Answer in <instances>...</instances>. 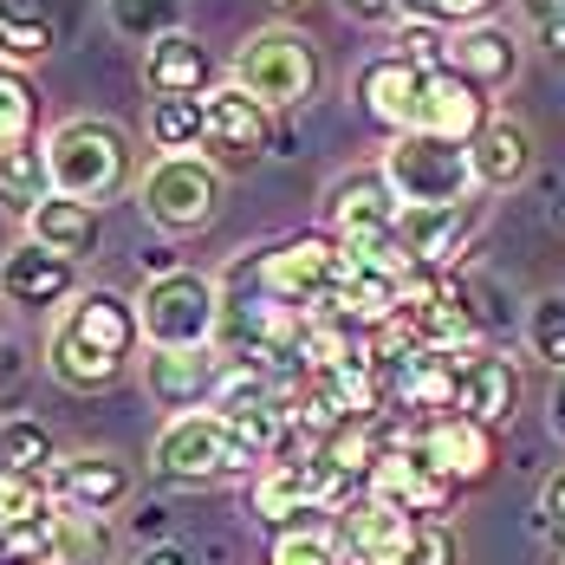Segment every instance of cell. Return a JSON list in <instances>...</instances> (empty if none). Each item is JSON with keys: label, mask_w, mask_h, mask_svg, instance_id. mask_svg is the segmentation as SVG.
Returning <instances> with one entry per match:
<instances>
[{"label": "cell", "mask_w": 565, "mask_h": 565, "mask_svg": "<svg viewBox=\"0 0 565 565\" xmlns=\"http://www.w3.org/2000/svg\"><path fill=\"white\" fill-rule=\"evenodd\" d=\"M137 339H143L137 306L117 299V292H105V286H92V292H78V299L65 306V319L53 326L46 364H53V377L65 391H105L117 371L130 364Z\"/></svg>", "instance_id": "obj_1"}, {"label": "cell", "mask_w": 565, "mask_h": 565, "mask_svg": "<svg viewBox=\"0 0 565 565\" xmlns=\"http://www.w3.org/2000/svg\"><path fill=\"white\" fill-rule=\"evenodd\" d=\"M46 170H53V195H72L85 209L124 195V182L137 170V150L111 117H72L46 137Z\"/></svg>", "instance_id": "obj_2"}, {"label": "cell", "mask_w": 565, "mask_h": 565, "mask_svg": "<svg viewBox=\"0 0 565 565\" xmlns=\"http://www.w3.org/2000/svg\"><path fill=\"white\" fill-rule=\"evenodd\" d=\"M247 286H260V292H274L286 306H299V312H319L332 292L344 286L351 274V254H344L339 234H286L274 247H260L247 267H234Z\"/></svg>", "instance_id": "obj_3"}, {"label": "cell", "mask_w": 565, "mask_h": 565, "mask_svg": "<svg viewBox=\"0 0 565 565\" xmlns=\"http://www.w3.org/2000/svg\"><path fill=\"white\" fill-rule=\"evenodd\" d=\"M384 175H391L396 202L403 209H455V202H475V163H468V143L449 137H429V130H403L384 150Z\"/></svg>", "instance_id": "obj_4"}, {"label": "cell", "mask_w": 565, "mask_h": 565, "mask_svg": "<svg viewBox=\"0 0 565 565\" xmlns=\"http://www.w3.org/2000/svg\"><path fill=\"white\" fill-rule=\"evenodd\" d=\"M137 326H143L150 351H209L215 326H222V286L195 267H175V274L143 286Z\"/></svg>", "instance_id": "obj_5"}, {"label": "cell", "mask_w": 565, "mask_h": 565, "mask_svg": "<svg viewBox=\"0 0 565 565\" xmlns=\"http://www.w3.org/2000/svg\"><path fill=\"white\" fill-rule=\"evenodd\" d=\"M150 468L170 488H209V481H227V475H247L254 455L241 449V436L227 429L215 409H195V416H175L170 429L157 436Z\"/></svg>", "instance_id": "obj_6"}, {"label": "cell", "mask_w": 565, "mask_h": 565, "mask_svg": "<svg viewBox=\"0 0 565 565\" xmlns=\"http://www.w3.org/2000/svg\"><path fill=\"white\" fill-rule=\"evenodd\" d=\"M234 85L247 98H260L267 111H299L312 92H319V53L306 33L292 26H267L254 33L241 53H234Z\"/></svg>", "instance_id": "obj_7"}, {"label": "cell", "mask_w": 565, "mask_h": 565, "mask_svg": "<svg viewBox=\"0 0 565 565\" xmlns=\"http://www.w3.org/2000/svg\"><path fill=\"white\" fill-rule=\"evenodd\" d=\"M137 202L163 234H195L222 209V170L209 157H157L143 189H137Z\"/></svg>", "instance_id": "obj_8"}, {"label": "cell", "mask_w": 565, "mask_h": 565, "mask_svg": "<svg viewBox=\"0 0 565 565\" xmlns=\"http://www.w3.org/2000/svg\"><path fill=\"white\" fill-rule=\"evenodd\" d=\"M326 222L332 234L344 241V254H358V260H371V254H391L396 247V222H403V202H396L391 175L384 170H358L332 182V195H326Z\"/></svg>", "instance_id": "obj_9"}, {"label": "cell", "mask_w": 565, "mask_h": 565, "mask_svg": "<svg viewBox=\"0 0 565 565\" xmlns=\"http://www.w3.org/2000/svg\"><path fill=\"white\" fill-rule=\"evenodd\" d=\"M364 494L391 513H409V520H443L455 508V481H443L409 443H391L377 455V468L364 475Z\"/></svg>", "instance_id": "obj_10"}, {"label": "cell", "mask_w": 565, "mask_h": 565, "mask_svg": "<svg viewBox=\"0 0 565 565\" xmlns=\"http://www.w3.org/2000/svg\"><path fill=\"white\" fill-rule=\"evenodd\" d=\"M202 105H209V137H202V150H209L215 170H247V163L267 157V143H274V117H267L260 98H247L241 85H215Z\"/></svg>", "instance_id": "obj_11"}, {"label": "cell", "mask_w": 565, "mask_h": 565, "mask_svg": "<svg viewBox=\"0 0 565 565\" xmlns=\"http://www.w3.org/2000/svg\"><path fill=\"white\" fill-rule=\"evenodd\" d=\"M0 299L20 306V312H53L65 299H78V260H65L40 241H20L0 260Z\"/></svg>", "instance_id": "obj_12"}, {"label": "cell", "mask_w": 565, "mask_h": 565, "mask_svg": "<svg viewBox=\"0 0 565 565\" xmlns=\"http://www.w3.org/2000/svg\"><path fill=\"white\" fill-rule=\"evenodd\" d=\"M403 443L423 455L443 481H455V488L488 481V468H494V429H481L475 416H436V423H423V429L403 436Z\"/></svg>", "instance_id": "obj_13"}, {"label": "cell", "mask_w": 565, "mask_h": 565, "mask_svg": "<svg viewBox=\"0 0 565 565\" xmlns=\"http://www.w3.org/2000/svg\"><path fill=\"white\" fill-rule=\"evenodd\" d=\"M46 481H53V501H58V508L98 513V520L137 494V475H130V461H117V455H105V449H98V455H92V449H85V455H58Z\"/></svg>", "instance_id": "obj_14"}, {"label": "cell", "mask_w": 565, "mask_h": 565, "mask_svg": "<svg viewBox=\"0 0 565 565\" xmlns=\"http://www.w3.org/2000/svg\"><path fill=\"white\" fill-rule=\"evenodd\" d=\"M488 124H494V98H488L481 85H468V78H461V72H449V65H436V72L423 78L416 130L449 137V143H475Z\"/></svg>", "instance_id": "obj_15"}, {"label": "cell", "mask_w": 565, "mask_h": 565, "mask_svg": "<svg viewBox=\"0 0 565 565\" xmlns=\"http://www.w3.org/2000/svg\"><path fill=\"white\" fill-rule=\"evenodd\" d=\"M222 351H150L143 364V391L157 396L175 416H195V409H215V391H222Z\"/></svg>", "instance_id": "obj_16"}, {"label": "cell", "mask_w": 565, "mask_h": 565, "mask_svg": "<svg viewBox=\"0 0 565 565\" xmlns=\"http://www.w3.org/2000/svg\"><path fill=\"white\" fill-rule=\"evenodd\" d=\"M481 227V202H455V209H403L396 222V247L423 267V274H449L455 254L475 241Z\"/></svg>", "instance_id": "obj_17"}, {"label": "cell", "mask_w": 565, "mask_h": 565, "mask_svg": "<svg viewBox=\"0 0 565 565\" xmlns=\"http://www.w3.org/2000/svg\"><path fill=\"white\" fill-rule=\"evenodd\" d=\"M436 65H416V58L403 53H384L371 58L364 72H358V98H364V111L377 117L384 130H416V105H423V78H429Z\"/></svg>", "instance_id": "obj_18"}, {"label": "cell", "mask_w": 565, "mask_h": 565, "mask_svg": "<svg viewBox=\"0 0 565 565\" xmlns=\"http://www.w3.org/2000/svg\"><path fill=\"white\" fill-rule=\"evenodd\" d=\"M468 163H475V189L481 195H508L526 182L533 170V130L513 124V117H494L475 143H468Z\"/></svg>", "instance_id": "obj_19"}, {"label": "cell", "mask_w": 565, "mask_h": 565, "mask_svg": "<svg viewBox=\"0 0 565 565\" xmlns=\"http://www.w3.org/2000/svg\"><path fill=\"white\" fill-rule=\"evenodd\" d=\"M513 409H520V371H513V358L468 351L461 358V416H475L481 429H501V423H513Z\"/></svg>", "instance_id": "obj_20"}, {"label": "cell", "mask_w": 565, "mask_h": 565, "mask_svg": "<svg viewBox=\"0 0 565 565\" xmlns=\"http://www.w3.org/2000/svg\"><path fill=\"white\" fill-rule=\"evenodd\" d=\"M143 85L157 98H209L215 92V58H209V46L195 33H170L143 58Z\"/></svg>", "instance_id": "obj_21"}, {"label": "cell", "mask_w": 565, "mask_h": 565, "mask_svg": "<svg viewBox=\"0 0 565 565\" xmlns=\"http://www.w3.org/2000/svg\"><path fill=\"white\" fill-rule=\"evenodd\" d=\"M449 72H461L468 85H481V92H501L520 78V40H513L508 26H468V33H449Z\"/></svg>", "instance_id": "obj_22"}, {"label": "cell", "mask_w": 565, "mask_h": 565, "mask_svg": "<svg viewBox=\"0 0 565 565\" xmlns=\"http://www.w3.org/2000/svg\"><path fill=\"white\" fill-rule=\"evenodd\" d=\"M98 209H85V202H72V195H46L33 215H26V241H40V247H53L65 260H85V254H98Z\"/></svg>", "instance_id": "obj_23"}, {"label": "cell", "mask_w": 565, "mask_h": 565, "mask_svg": "<svg viewBox=\"0 0 565 565\" xmlns=\"http://www.w3.org/2000/svg\"><path fill=\"white\" fill-rule=\"evenodd\" d=\"M46 195H53L46 143H20V150H0V202H7L13 215H33Z\"/></svg>", "instance_id": "obj_24"}, {"label": "cell", "mask_w": 565, "mask_h": 565, "mask_svg": "<svg viewBox=\"0 0 565 565\" xmlns=\"http://www.w3.org/2000/svg\"><path fill=\"white\" fill-rule=\"evenodd\" d=\"M58 46L53 20L33 0H0V65H33Z\"/></svg>", "instance_id": "obj_25"}, {"label": "cell", "mask_w": 565, "mask_h": 565, "mask_svg": "<svg viewBox=\"0 0 565 565\" xmlns=\"http://www.w3.org/2000/svg\"><path fill=\"white\" fill-rule=\"evenodd\" d=\"M202 137H209V105L202 98H157L150 105V143L163 157H202Z\"/></svg>", "instance_id": "obj_26"}, {"label": "cell", "mask_w": 565, "mask_h": 565, "mask_svg": "<svg viewBox=\"0 0 565 565\" xmlns=\"http://www.w3.org/2000/svg\"><path fill=\"white\" fill-rule=\"evenodd\" d=\"M111 559V526L98 513H53V565H105Z\"/></svg>", "instance_id": "obj_27"}, {"label": "cell", "mask_w": 565, "mask_h": 565, "mask_svg": "<svg viewBox=\"0 0 565 565\" xmlns=\"http://www.w3.org/2000/svg\"><path fill=\"white\" fill-rule=\"evenodd\" d=\"M53 429L40 423V416H7L0 423V468H13V475H53Z\"/></svg>", "instance_id": "obj_28"}, {"label": "cell", "mask_w": 565, "mask_h": 565, "mask_svg": "<svg viewBox=\"0 0 565 565\" xmlns=\"http://www.w3.org/2000/svg\"><path fill=\"white\" fill-rule=\"evenodd\" d=\"M46 520H53V481H46V475H13V468H0V533L46 526Z\"/></svg>", "instance_id": "obj_29"}, {"label": "cell", "mask_w": 565, "mask_h": 565, "mask_svg": "<svg viewBox=\"0 0 565 565\" xmlns=\"http://www.w3.org/2000/svg\"><path fill=\"white\" fill-rule=\"evenodd\" d=\"M105 13H111L117 33L137 40V46H157V40L182 33V0H105Z\"/></svg>", "instance_id": "obj_30"}, {"label": "cell", "mask_w": 565, "mask_h": 565, "mask_svg": "<svg viewBox=\"0 0 565 565\" xmlns=\"http://www.w3.org/2000/svg\"><path fill=\"white\" fill-rule=\"evenodd\" d=\"M33 117H40V98L26 85V72L20 65H0V150L33 143Z\"/></svg>", "instance_id": "obj_31"}, {"label": "cell", "mask_w": 565, "mask_h": 565, "mask_svg": "<svg viewBox=\"0 0 565 565\" xmlns=\"http://www.w3.org/2000/svg\"><path fill=\"white\" fill-rule=\"evenodd\" d=\"M403 20L416 26H443V33H468V26H488L501 13V0H396Z\"/></svg>", "instance_id": "obj_32"}, {"label": "cell", "mask_w": 565, "mask_h": 565, "mask_svg": "<svg viewBox=\"0 0 565 565\" xmlns=\"http://www.w3.org/2000/svg\"><path fill=\"white\" fill-rule=\"evenodd\" d=\"M526 344H533V358H546L565 377V292H546L526 306Z\"/></svg>", "instance_id": "obj_33"}, {"label": "cell", "mask_w": 565, "mask_h": 565, "mask_svg": "<svg viewBox=\"0 0 565 565\" xmlns=\"http://www.w3.org/2000/svg\"><path fill=\"white\" fill-rule=\"evenodd\" d=\"M267 565H339V546H332L319 526H292V533H280V540H274Z\"/></svg>", "instance_id": "obj_34"}, {"label": "cell", "mask_w": 565, "mask_h": 565, "mask_svg": "<svg viewBox=\"0 0 565 565\" xmlns=\"http://www.w3.org/2000/svg\"><path fill=\"white\" fill-rule=\"evenodd\" d=\"M391 565H455L449 526H443V520H423V526H416V540H409V546H403Z\"/></svg>", "instance_id": "obj_35"}, {"label": "cell", "mask_w": 565, "mask_h": 565, "mask_svg": "<svg viewBox=\"0 0 565 565\" xmlns=\"http://www.w3.org/2000/svg\"><path fill=\"white\" fill-rule=\"evenodd\" d=\"M540 533L565 546V468L546 475V488H540Z\"/></svg>", "instance_id": "obj_36"}, {"label": "cell", "mask_w": 565, "mask_h": 565, "mask_svg": "<svg viewBox=\"0 0 565 565\" xmlns=\"http://www.w3.org/2000/svg\"><path fill=\"white\" fill-rule=\"evenodd\" d=\"M520 13L533 20V33H546V26H565V0H520Z\"/></svg>", "instance_id": "obj_37"}, {"label": "cell", "mask_w": 565, "mask_h": 565, "mask_svg": "<svg viewBox=\"0 0 565 565\" xmlns=\"http://www.w3.org/2000/svg\"><path fill=\"white\" fill-rule=\"evenodd\" d=\"M351 20H364V26H384V20H396V0H339Z\"/></svg>", "instance_id": "obj_38"}, {"label": "cell", "mask_w": 565, "mask_h": 565, "mask_svg": "<svg viewBox=\"0 0 565 565\" xmlns=\"http://www.w3.org/2000/svg\"><path fill=\"white\" fill-rule=\"evenodd\" d=\"M13 384H20V344L0 339V403L13 396Z\"/></svg>", "instance_id": "obj_39"}, {"label": "cell", "mask_w": 565, "mask_h": 565, "mask_svg": "<svg viewBox=\"0 0 565 565\" xmlns=\"http://www.w3.org/2000/svg\"><path fill=\"white\" fill-rule=\"evenodd\" d=\"M546 423H553V436L565 443V377L553 384V396H546Z\"/></svg>", "instance_id": "obj_40"}, {"label": "cell", "mask_w": 565, "mask_h": 565, "mask_svg": "<svg viewBox=\"0 0 565 565\" xmlns=\"http://www.w3.org/2000/svg\"><path fill=\"white\" fill-rule=\"evenodd\" d=\"M137 565H189L182 546H150V553H137Z\"/></svg>", "instance_id": "obj_41"}, {"label": "cell", "mask_w": 565, "mask_h": 565, "mask_svg": "<svg viewBox=\"0 0 565 565\" xmlns=\"http://www.w3.org/2000/svg\"><path fill=\"white\" fill-rule=\"evenodd\" d=\"M540 46H546V53L565 65V26H546V33H540Z\"/></svg>", "instance_id": "obj_42"}, {"label": "cell", "mask_w": 565, "mask_h": 565, "mask_svg": "<svg viewBox=\"0 0 565 565\" xmlns=\"http://www.w3.org/2000/svg\"><path fill=\"white\" fill-rule=\"evenodd\" d=\"M339 565H371V559H364V553H344V559Z\"/></svg>", "instance_id": "obj_43"}, {"label": "cell", "mask_w": 565, "mask_h": 565, "mask_svg": "<svg viewBox=\"0 0 565 565\" xmlns=\"http://www.w3.org/2000/svg\"><path fill=\"white\" fill-rule=\"evenodd\" d=\"M559 222H565V209H559Z\"/></svg>", "instance_id": "obj_44"}]
</instances>
